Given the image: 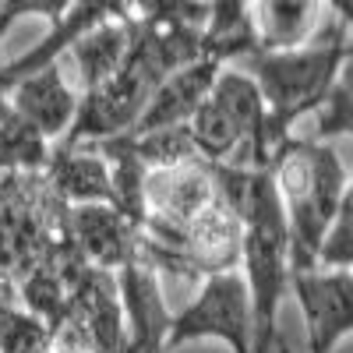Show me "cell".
Masks as SVG:
<instances>
[{"instance_id":"ac0fdd59","label":"cell","mask_w":353,"mask_h":353,"mask_svg":"<svg viewBox=\"0 0 353 353\" xmlns=\"http://www.w3.org/2000/svg\"><path fill=\"white\" fill-rule=\"evenodd\" d=\"M57 325L28 307H14L0 325V353H53Z\"/></svg>"},{"instance_id":"ffe728a7","label":"cell","mask_w":353,"mask_h":353,"mask_svg":"<svg viewBox=\"0 0 353 353\" xmlns=\"http://www.w3.org/2000/svg\"><path fill=\"white\" fill-rule=\"evenodd\" d=\"M53 353H92V346L85 343V336L78 329H71L68 321L57 325V343H53Z\"/></svg>"},{"instance_id":"7c38bea8","label":"cell","mask_w":353,"mask_h":353,"mask_svg":"<svg viewBox=\"0 0 353 353\" xmlns=\"http://www.w3.org/2000/svg\"><path fill=\"white\" fill-rule=\"evenodd\" d=\"M181 248L194 258V265L205 276L241 269V258H244L241 212L230 201L216 198L205 212H198L188 226H181Z\"/></svg>"},{"instance_id":"5bb4252c","label":"cell","mask_w":353,"mask_h":353,"mask_svg":"<svg viewBox=\"0 0 353 353\" xmlns=\"http://www.w3.org/2000/svg\"><path fill=\"white\" fill-rule=\"evenodd\" d=\"M53 141L25 121V113L11 103L8 92H0V176L18 170H46Z\"/></svg>"},{"instance_id":"44dd1931","label":"cell","mask_w":353,"mask_h":353,"mask_svg":"<svg viewBox=\"0 0 353 353\" xmlns=\"http://www.w3.org/2000/svg\"><path fill=\"white\" fill-rule=\"evenodd\" d=\"M325 4L332 8V14L350 28V32H353V0H325Z\"/></svg>"},{"instance_id":"e0dca14e","label":"cell","mask_w":353,"mask_h":353,"mask_svg":"<svg viewBox=\"0 0 353 353\" xmlns=\"http://www.w3.org/2000/svg\"><path fill=\"white\" fill-rule=\"evenodd\" d=\"M128 138L134 145V152L149 163V170L152 166H173V163L201 159L188 124H170V128H156V131H131Z\"/></svg>"},{"instance_id":"d6986e66","label":"cell","mask_w":353,"mask_h":353,"mask_svg":"<svg viewBox=\"0 0 353 353\" xmlns=\"http://www.w3.org/2000/svg\"><path fill=\"white\" fill-rule=\"evenodd\" d=\"M318 265H346V269H353V176H350V184L343 191L336 223L329 230L325 244H321Z\"/></svg>"},{"instance_id":"2e32d148","label":"cell","mask_w":353,"mask_h":353,"mask_svg":"<svg viewBox=\"0 0 353 353\" xmlns=\"http://www.w3.org/2000/svg\"><path fill=\"white\" fill-rule=\"evenodd\" d=\"M314 138H353V39L346 46L343 68L329 88L325 103L314 110Z\"/></svg>"},{"instance_id":"8992f818","label":"cell","mask_w":353,"mask_h":353,"mask_svg":"<svg viewBox=\"0 0 353 353\" xmlns=\"http://www.w3.org/2000/svg\"><path fill=\"white\" fill-rule=\"evenodd\" d=\"M216 198L219 184L209 159L152 166L145 176V219H156L166 226H188Z\"/></svg>"},{"instance_id":"277c9868","label":"cell","mask_w":353,"mask_h":353,"mask_svg":"<svg viewBox=\"0 0 353 353\" xmlns=\"http://www.w3.org/2000/svg\"><path fill=\"white\" fill-rule=\"evenodd\" d=\"M290 297L304 318L307 353H336V346L353 332V269L346 265L293 269Z\"/></svg>"},{"instance_id":"5b68a950","label":"cell","mask_w":353,"mask_h":353,"mask_svg":"<svg viewBox=\"0 0 353 353\" xmlns=\"http://www.w3.org/2000/svg\"><path fill=\"white\" fill-rule=\"evenodd\" d=\"M0 92H8L11 103L25 113V121L36 124L53 145L68 138L81 110V88L68 78L61 61H50L43 68L18 74Z\"/></svg>"},{"instance_id":"52a82bcc","label":"cell","mask_w":353,"mask_h":353,"mask_svg":"<svg viewBox=\"0 0 353 353\" xmlns=\"http://www.w3.org/2000/svg\"><path fill=\"white\" fill-rule=\"evenodd\" d=\"M64 233L92 265L117 272L138 254L141 226L113 201H81L68 205Z\"/></svg>"},{"instance_id":"7a4b0ae2","label":"cell","mask_w":353,"mask_h":353,"mask_svg":"<svg viewBox=\"0 0 353 353\" xmlns=\"http://www.w3.org/2000/svg\"><path fill=\"white\" fill-rule=\"evenodd\" d=\"M346 46H350V28L336 18L321 43H304L293 50H258L248 57L244 68L258 78L265 99H269L276 156L290 141L293 124L325 103L329 88L343 68Z\"/></svg>"},{"instance_id":"9a60e30c","label":"cell","mask_w":353,"mask_h":353,"mask_svg":"<svg viewBox=\"0 0 353 353\" xmlns=\"http://www.w3.org/2000/svg\"><path fill=\"white\" fill-rule=\"evenodd\" d=\"M188 128H191V138L198 145L201 159H209V163H233L241 156V149H244L241 128L233 124V117L216 103V96H209L194 110Z\"/></svg>"},{"instance_id":"8fae6325","label":"cell","mask_w":353,"mask_h":353,"mask_svg":"<svg viewBox=\"0 0 353 353\" xmlns=\"http://www.w3.org/2000/svg\"><path fill=\"white\" fill-rule=\"evenodd\" d=\"M131 46H134V21L131 18H106V21L92 25L88 32H81L64 50L61 64L81 92H88V88L103 85L110 74H117L124 68Z\"/></svg>"},{"instance_id":"9c48e42d","label":"cell","mask_w":353,"mask_h":353,"mask_svg":"<svg viewBox=\"0 0 353 353\" xmlns=\"http://www.w3.org/2000/svg\"><path fill=\"white\" fill-rule=\"evenodd\" d=\"M219 68L223 64L212 61V57H198V61H188L176 71H170L156 85V92L149 96V103H145L138 124L131 131H156V128H170V124H188L194 117V110L212 96Z\"/></svg>"},{"instance_id":"4fadbf2b","label":"cell","mask_w":353,"mask_h":353,"mask_svg":"<svg viewBox=\"0 0 353 353\" xmlns=\"http://www.w3.org/2000/svg\"><path fill=\"white\" fill-rule=\"evenodd\" d=\"M325 0H254V28L261 50H293L311 43Z\"/></svg>"},{"instance_id":"6da1fadb","label":"cell","mask_w":353,"mask_h":353,"mask_svg":"<svg viewBox=\"0 0 353 353\" xmlns=\"http://www.w3.org/2000/svg\"><path fill=\"white\" fill-rule=\"evenodd\" d=\"M276 184L290 216L293 233V269H314L321 258L329 230L336 223L343 191L350 176L336 145L325 138H293L279 149L276 163Z\"/></svg>"},{"instance_id":"ba28073f","label":"cell","mask_w":353,"mask_h":353,"mask_svg":"<svg viewBox=\"0 0 353 353\" xmlns=\"http://www.w3.org/2000/svg\"><path fill=\"white\" fill-rule=\"evenodd\" d=\"M117 279H121V297H124V314H128L124 350L166 353V336H170L173 314L166 311V301H163L159 272L149 261L131 258L124 269H117Z\"/></svg>"},{"instance_id":"3957f363","label":"cell","mask_w":353,"mask_h":353,"mask_svg":"<svg viewBox=\"0 0 353 353\" xmlns=\"http://www.w3.org/2000/svg\"><path fill=\"white\" fill-rule=\"evenodd\" d=\"M194 339H223L233 353H254V304L241 269L205 276L191 304L173 314L166 353Z\"/></svg>"},{"instance_id":"30bf717a","label":"cell","mask_w":353,"mask_h":353,"mask_svg":"<svg viewBox=\"0 0 353 353\" xmlns=\"http://www.w3.org/2000/svg\"><path fill=\"white\" fill-rule=\"evenodd\" d=\"M43 173L68 205L113 201V170L99 141H57Z\"/></svg>"},{"instance_id":"7402d4cb","label":"cell","mask_w":353,"mask_h":353,"mask_svg":"<svg viewBox=\"0 0 353 353\" xmlns=\"http://www.w3.org/2000/svg\"><path fill=\"white\" fill-rule=\"evenodd\" d=\"M205 4H209V8L212 4H254V0H205Z\"/></svg>"}]
</instances>
